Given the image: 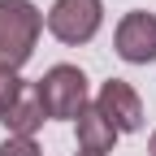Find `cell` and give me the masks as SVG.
Masks as SVG:
<instances>
[{
  "label": "cell",
  "instance_id": "11",
  "mask_svg": "<svg viewBox=\"0 0 156 156\" xmlns=\"http://www.w3.org/2000/svg\"><path fill=\"white\" fill-rule=\"evenodd\" d=\"M78 156H83V152H78Z\"/></svg>",
  "mask_w": 156,
  "mask_h": 156
},
{
  "label": "cell",
  "instance_id": "9",
  "mask_svg": "<svg viewBox=\"0 0 156 156\" xmlns=\"http://www.w3.org/2000/svg\"><path fill=\"white\" fill-rule=\"evenodd\" d=\"M0 156H39V143L26 139V134H9V139L0 143Z\"/></svg>",
  "mask_w": 156,
  "mask_h": 156
},
{
  "label": "cell",
  "instance_id": "4",
  "mask_svg": "<svg viewBox=\"0 0 156 156\" xmlns=\"http://www.w3.org/2000/svg\"><path fill=\"white\" fill-rule=\"evenodd\" d=\"M95 108L108 117V126L117 134H130V130L143 126V100H139V91L126 78H108L100 87V95H95Z\"/></svg>",
  "mask_w": 156,
  "mask_h": 156
},
{
  "label": "cell",
  "instance_id": "5",
  "mask_svg": "<svg viewBox=\"0 0 156 156\" xmlns=\"http://www.w3.org/2000/svg\"><path fill=\"white\" fill-rule=\"evenodd\" d=\"M113 44H117V56L130 61V65H147V61H156V13H143V9L126 13L122 22H117Z\"/></svg>",
  "mask_w": 156,
  "mask_h": 156
},
{
  "label": "cell",
  "instance_id": "6",
  "mask_svg": "<svg viewBox=\"0 0 156 156\" xmlns=\"http://www.w3.org/2000/svg\"><path fill=\"white\" fill-rule=\"evenodd\" d=\"M113 147H117V130L108 126V117L95 104H87L78 113V152L83 156H108Z\"/></svg>",
  "mask_w": 156,
  "mask_h": 156
},
{
  "label": "cell",
  "instance_id": "10",
  "mask_svg": "<svg viewBox=\"0 0 156 156\" xmlns=\"http://www.w3.org/2000/svg\"><path fill=\"white\" fill-rule=\"evenodd\" d=\"M147 152H152V156H156V130H152V139H147Z\"/></svg>",
  "mask_w": 156,
  "mask_h": 156
},
{
  "label": "cell",
  "instance_id": "3",
  "mask_svg": "<svg viewBox=\"0 0 156 156\" xmlns=\"http://www.w3.org/2000/svg\"><path fill=\"white\" fill-rule=\"evenodd\" d=\"M100 22H104V0H56L48 9V30L69 48L91 44Z\"/></svg>",
  "mask_w": 156,
  "mask_h": 156
},
{
  "label": "cell",
  "instance_id": "2",
  "mask_svg": "<svg viewBox=\"0 0 156 156\" xmlns=\"http://www.w3.org/2000/svg\"><path fill=\"white\" fill-rule=\"evenodd\" d=\"M39 100H44V113L56 117V122H78V113H83L91 100V87H87V74L78 65H52L44 78H39Z\"/></svg>",
  "mask_w": 156,
  "mask_h": 156
},
{
  "label": "cell",
  "instance_id": "1",
  "mask_svg": "<svg viewBox=\"0 0 156 156\" xmlns=\"http://www.w3.org/2000/svg\"><path fill=\"white\" fill-rule=\"evenodd\" d=\"M44 30V13L30 0H0V65L22 69Z\"/></svg>",
  "mask_w": 156,
  "mask_h": 156
},
{
  "label": "cell",
  "instance_id": "7",
  "mask_svg": "<svg viewBox=\"0 0 156 156\" xmlns=\"http://www.w3.org/2000/svg\"><path fill=\"white\" fill-rule=\"evenodd\" d=\"M44 117H48V113H44V100H39V87H35V83H26L0 122L9 126V134H26V139H35V130L44 126Z\"/></svg>",
  "mask_w": 156,
  "mask_h": 156
},
{
  "label": "cell",
  "instance_id": "8",
  "mask_svg": "<svg viewBox=\"0 0 156 156\" xmlns=\"http://www.w3.org/2000/svg\"><path fill=\"white\" fill-rule=\"evenodd\" d=\"M26 83L17 78V69H9V65H0V117L9 113V104L17 100V91H22Z\"/></svg>",
  "mask_w": 156,
  "mask_h": 156
}]
</instances>
